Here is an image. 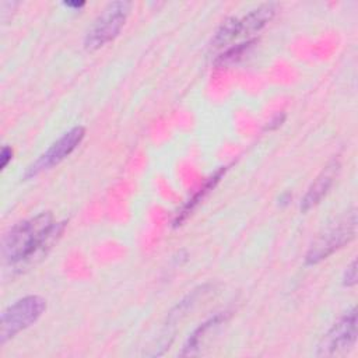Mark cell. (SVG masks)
<instances>
[{"label":"cell","instance_id":"1","mask_svg":"<svg viewBox=\"0 0 358 358\" xmlns=\"http://www.w3.org/2000/svg\"><path fill=\"white\" fill-rule=\"evenodd\" d=\"M64 222H56L50 211L15 224L4 236L3 257L11 264L31 260L62 234Z\"/></svg>","mask_w":358,"mask_h":358},{"label":"cell","instance_id":"2","mask_svg":"<svg viewBox=\"0 0 358 358\" xmlns=\"http://www.w3.org/2000/svg\"><path fill=\"white\" fill-rule=\"evenodd\" d=\"M277 4L275 3H264L259 7L249 10V13L241 17H231L221 24L217 29L211 46L215 49L229 48L235 45L236 41L246 42L252 41L250 36L259 34L275 15Z\"/></svg>","mask_w":358,"mask_h":358},{"label":"cell","instance_id":"3","mask_svg":"<svg viewBox=\"0 0 358 358\" xmlns=\"http://www.w3.org/2000/svg\"><path fill=\"white\" fill-rule=\"evenodd\" d=\"M357 234V210L351 208L340 215L334 222L327 225L324 231L313 241L306 252L305 263L313 266L327 259L336 250L351 242Z\"/></svg>","mask_w":358,"mask_h":358},{"label":"cell","instance_id":"4","mask_svg":"<svg viewBox=\"0 0 358 358\" xmlns=\"http://www.w3.org/2000/svg\"><path fill=\"white\" fill-rule=\"evenodd\" d=\"M130 8L131 4L129 1L109 3L85 34L84 48L92 52L112 42L124 27Z\"/></svg>","mask_w":358,"mask_h":358},{"label":"cell","instance_id":"5","mask_svg":"<svg viewBox=\"0 0 358 358\" xmlns=\"http://www.w3.org/2000/svg\"><path fill=\"white\" fill-rule=\"evenodd\" d=\"M46 301L38 295H28L10 305L0 319V344H6L20 331L32 326L45 312Z\"/></svg>","mask_w":358,"mask_h":358},{"label":"cell","instance_id":"6","mask_svg":"<svg viewBox=\"0 0 358 358\" xmlns=\"http://www.w3.org/2000/svg\"><path fill=\"white\" fill-rule=\"evenodd\" d=\"M357 341V310H347L322 337L316 347L317 357H333L348 352Z\"/></svg>","mask_w":358,"mask_h":358},{"label":"cell","instance_id":"7","mask_svg":"<svg viewBox=\"0 0 358 358\" xmlns=\"http://www.w3.org/2000/svg\"><path fill=\"white\" fill-rule=\"evenodd\" d=\"M85 136V129L83 126H76L62 134L43 154L38 157L25 171L24 178L31 179L43 171L60 164L66 157H69L83 141Z\"/></svg>","mask_w":358,"mask_h":358},{"label":"cell","instance_id":"8","mask_svg":"<svg viewBox=\"0 0 358 358\" xmlns=\"http://www.w3.org/2000/svg\"><path fill=\"white\" fill-rule=\"evenodd\" d=\"M340 161L334 158L322 169V172L316 176V179L312 182L305 196L302 197L301 211H308L320 203V200L329 193L330 187L333 186L340 172Z\"/></svg>","mask_w":358,"mask_h":358},{"label":"cell","instance_id":"9","mask_svg":"<svg viewBox=\"0 0 358 358\" xmlns=\"http://www.w3.org/2000/svg\"><path fill=\"white\" fill-rule=\"evenodd\" d=\"M227 313H217L213 317L207 319L206 322H203L186 340V343L183 344V348L180 351L182 357H189V355H194L201 350V345L204 344V341L208 338V334H211L221 323H224L227 320Z\"/></svg>","mask_w":358,"mask_h":358},{"label":"cell","instance_id":"10","mask_svg":"<svg viewBox=\"0 0 358 358\" xmlns=\"http://www.w3.org/2000/svg\"><path fill=\"white\" fill-rule=\"evenodd\" d=\"M225 172H227V166L218 169L211 178H208V179L206 180V183L203 185V187H200V189L196 192V194L185 204L183 210L178 214V217H176V220H175V225H179V222H182V221L190 214V211H192V210L203 200V197L217 185V182L222 178V175H224Z\"/></svg>","mask_w":358,"mask_h":358},{"label":"cell","instance_id":"11","mask_svg":"<svg viewBox=\"0 0 358 358\" xmlns=\"http://www.w3.org/2000/svg\"><path fill=\"white\" fill-rule=\"evenodd\" d=\"M253 43H256L255 39L246 41V42H241V43H235V45L227 48V50L218 56L217 64L227 66V64L236 63L238 60H241L250 50Z\"/></svg>","mask_w":358,"mask_h":358},{"label":"cell","instance_id":"12","mask_svg":"<svg viewBox=\"0 0 358 358\" xmlns=\"http://www.w3.org/2000/svg\"><path fill=\"white\" fill-rule=\"evenodd\" d=\"M343 284L345 287H352L357 284V260L354 259L350 266H347L343 274Z\"/></svg>","mask_w":358,"mask_h":358},{"label":"cell","instance_id":"13","mask_svg":"<svg viewBox=\"0 0 358 358\" xmlns=\"http://www.w3.org/2000/svg\"><path fill=\"white\" fill-rule=\"evenodd\" d=\"M11 159H13V150L10 147L4 145L3 150H1V154H0V166H1V169H4Z\"/></svg>","mask_w":358,"mask_h":358},{"label":"cell","instance_id":"14","mask_svg":"<svg viewBox=\"0 0 358 358\" xmlns=\"http://www.w3.org/2000/svg\"><path fill=\"white\" fill-rule=\"evenodd\" d=\"M284 119H285V116L284 115H277L270 123H268V126H267V129L268 130H273V129H277V127H280L281 124H282V122H284Z\"/></svg>","mask_w":358,"mask_h":358},{"label":"cell","instance_id":"15","mask_svg":"<svg viewBox=\"0 0 358 358\" xmlns=\"http://www.w3.org/2000/svg\"><path fill=\"white\" fill-rule=\"evenodd\" d=\"M63 6L70 8V10H80L85 6V3L84 1H64Z\"/></svg>","mask_w":358,"mask_h":358}]
</instances>
